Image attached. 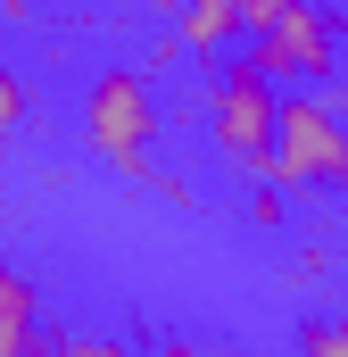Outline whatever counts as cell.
Masks as SVG:
<instances>
[{
  "instance_id": "obj_1",
  "label": "cell",
  "mask_w": 348,
  "mask_h": 357,
  "mask_svg": "<svg viewBox=\"0 0 348 357\" xmlns=\"http://www.w3.org/2000/svg\"><path fill=\"white\" fill-rule=\"evenodd\" d=\"M241 59L265 84H324L340 59V17L324 0H241Z\"/></svg>"
},
{
  "instance_id": "obj_2",
  "label": "cell",
  "mask_w": 348,
  "mask_h": 357,
  "mask_svg": "<svg viewBox=\"0 0 348 357\" xmlns=\"http://www.w3.org/2000/svg\"><path fill=\"white\" fill-rule=\"evenodd\" d=\"M265 175L282 191H348V116L324 91H282Z\"/></svg>"
},
{
  "instance_id": "obj_3",
  "label": "cell",
  "mask_w": 348,
  "mask_h": 357,
  "mask_svg": "<svg viewBox=\"0 0 348 357\" xmlns=\"http://www.w3.org/2000/svg\"><path fill=\"white\" fill-rule=\"evenodd\" d=\"M274 108H282V91L265 84L241 50H232V59H216V75H207V142H216V158H224L232 175H265Z\"/></svg>"
},
{
  "instance_id": "obj_4",
  "label": "cell",
  "mask_w": 348,
  "mask_h": 357,
  "mask_svg": "<svg viewBox=\"0 0 348 357\" xmlns=\"http://www.w3.org/2000/svg\"><path fill=\"white\" fill-rule=\"evenodd\" d=\"M84 133H91V150H100L108 167L141 175V167H150V142H158V91H150V75L108 67V75L84 91Z\"/></svg>"
},
{
  "instance_id": "obj_5",
  "label": "cell",
  "mask_w": 348,
  "mask_h": 357,
  "mask_svg": "<svg viewBox=\"0 0 348 357\" xmlns=\"http://www.w3.org/2000/svg\"><path fill=\"white\" fill-rule=\"evenodd\" d=\"M174 50L191 59H232L241 50V0H174Z\"/></svg>"
},
{
  "instance_id": "obj_6",
  "label": "cell",
  "mask_w": 348,
  "mask_h": 357,
  "mask_svg": "<svg viewBox=\"0 0 348 357\" xmlns=\"http://www.w3.org/2000/svg\"><path fill=\"white\" fill-rule=\"evenodd\" d=\"M33 324H42V282L0 258V333H33Z\"/></svg>"
},
{
  "instance_id": "obj_7",
  "label": "cell",
  "mask_w": 348,
  "mask_h": 357,
  "mask_svg": "<svg viewBox=\"0 0 348 357\" xmlns=\"http://www.w3.org/2000/svg\"><path fill=\"white\" fill-rule=\"evenodd\" d=\"M299 357H348V316H324L299 333Z\"/></svg>"
},
{
  "instance_id": "obj_8",
  "label": "cell",
  "mask_w": 348,
  "mask_h": 357,
  "mask_svg": "<svg viewBox=\"0 0 348 357\" xmlns=\"http://www.w3.org/2000/svg\"><path fill=\"white\" fill-rule=\"evenodd\" d=\"M0 357H58V333L33 324V333H0Z\"/></svg>"
},
{
  "instance_id": "obj_9",
  "label": "cell",
  "mask_w": 348,
  "mask_h": 357,
  "mask_svg": "<svg viewBox=\"0 0 348 357\" xmlns=\"http://www.w3.org/2000/svg\"><path fill=\"white\" fill-rule=\"evenodd\" d=\"M17 125H25V84L0 67V133H17Z\"/></svg>"
},
{
  "instance_id": "obj_10",
  "label": "cell",
  "mask_w": 348,
  "mask_h": 357,
  "mask_svg": "<svg viewBox=\"0 0 348 357\" xmlns=\"http://www.w3.org/2000/svg\"><path fill=\"white\" fill-rule=\"evenodd\" d=\"M158 357H207V349H191V341H166V349H158Z\"/></svg>"
}]
</instances>
